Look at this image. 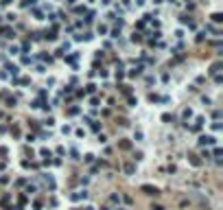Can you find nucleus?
Returning <instances> with one entry per match:
<instances>
[{
  "mask_svg": "<svg viewBox=\"0 0 223 210\" xmlns=\"http://www.w3.org/2000/svg\"><path fill=\"white\" fill-rule=\"evenodd\" d=\"M140 190L144 193V195H151V197H158V195H160V190L155 188V186H151V184H142Z\"/></svg>",
  "mask_w": 223,
  "mask_h": 210,
  "instance_id": "nucleus-1",
  "label": "nucleus"
},
{
  "mask_svg": "<svg viewBox=\"0 0 223 210\" xmlns=\"http://www.w3.org/2000/svg\"><path fill=\"white\" fill-rule=\"evenodd\" d=\"M85 197H88L85 190H75V193L70 195V199H72V201H81V199H85Z\"/></svg>",
  "mask_w": 223,
  "mask_h": 210,
  "instance_id": "nucleus-2",
  "label": "nucleus"
},
{
  "mask_svg": "<svg viewBox=\"0 0 223 210\" xmlns=\"http://www.w3.org/2000/svg\"><path fill=\"white\" fill-rule=\"evenodd\" d=\"M199 145H214V138L212 136H201L199 138Z\"/></svg>",
  "mask_w": 223,
  "mask_h": 210,
  "instance_id": "nucleus-3",
  "label": "nucleus"
},
{
  "mask_svg": "<svg viewBox=\"0 0 223 210\" xmlns=\"http://www.w3.org/2000/svg\"><path fill=\"white\" fill-rule=\"evenodd\" d=\"M188 158H190V164H193V167H201V160H199L197 156H188Z\"/></svg>",
  "mask_w": 223,
  "mask_h": 210,
  "instance_id": "nucleus-4",
  "label": "nucleus"
},
{
  "mask_svg": "<svg viewBox=\"0 0 223 210\" xmlns=\"http://www.w3.org/2000/svg\"><path fill=\"white\" fill-rule=\"evenodd\" d=\"M133 171H136L133 164H125V173H127V175H133Z\"/></svg>",
  "mask_w": 223,
  "mask_h": 210,
  "instance_id": "nucleus-5",
  "label": "nucleus"
},
{
  "mask_svg": "<svg viewBox=\"0 0 223 210\" xmlns=\"http://www.w3.org/2000/svg\"><path fill=\"white\" fill-rule=\"evenodd\" d=\"M7 70H9L11 75H18V72H20V68H18V66H11V64L7 66Z\"/></svg>",
  "mask_w": 223,
  "mask_h": 210,
  "instance_id": "nucleus-6",
  "label": "nucleus"
},
{
  "mask_svg": "<svg viewBox=\"0 0 223 210\" xmlns=\"http://www.w3.org/2000/svg\"><path fill=\"white\" fill-rule=\"evenodd\" d=\"M212 22H216V24L223 22V15H221V13H212Z\"/></svg>",
  "mask_w": 223,
  "mask_h": 210,
  "instance_id": "nucleus-7",
  "label": "nucleus"
},
{
  "mask_svg": "<svg viewBox=\"0 0 223 210\" xmlns=\"http://www.w3.org/2000/svg\"><path fill=\"white\" fill-rule=\"evenodd\" d=\"M182 116H184V118L188 120V118H190V116H193V109H190V107H186V109H184V114H182Z\"/></svg>",
  "mask_w": 223,
  "mask_h": 210,
  "instance_id": "nucleus-8",
  "label": "nucleus"
},
{
  "mask_svg": "<svg viewBox=\"0 0 223 210\" xmlns=\"http://www.w3.org/2000/svg\"><path fill=\"white\" fill-rule=\"evenodd\" d=\"M44 180H46V184L51 186V188H55V180L51 177V175H46V177H44Z\"/></svg>",
  "mask_w": 223,
  "mask_h": 210,
  "instance_id": "nucleus-9",
  "label": "nucleus"
},
{
  "mask_svg": "<svg viewBox=\"0 0 223 210\" xmlns=\"http://www.w3.org/2000/svg\"><path fill=\"white\" fill-rule=\"evenodd\" d=\"M151 210H166V208L162 206V203H153V206H151Z\"/></svg>",
  "mask_w": 223,
  "mask_h": 210,
  "instance_id": "nucleus-10",
  "label": "nucleus"
},
{
  "mask_svg": "<svg viewBox=\"0 0 223 210\" xmlns=\"http://www.w3.org/2000/svg\"><path fill=\"white\" fill-rule=\"evenodd\" d=\"M68 114H70V116H75V114H79V107H72V109H68Z\"/></svg>",
  "mask_w": 223,
  "mask_h": 210,
  "instance_id": "nucleus-11",
  "label": "nucleus"
},
{
  "mask_svg": "<svg viewBox=\"0 0 223 210\" xmlns=\"http://www.w3.org/2000/svg\"><path fill=\"white\" fill-rule=\"evenodd\" d=\"M83 160H85V162H88V164H90V162H92V160H94V156H92V153H88V156H85V158H83Z\"/></svg>",
  "mask_w": 223,
  "mask_h": 210,
  "instance_id": "nucleus-12",
  "label": "nucleus"
},
{
  "mask_svg": "<svg viewBox=\"0 0 223 210\" xmlns=\"http://www.w3.org/2000/svg\"><path fill=\"white\" fill-rule=\"evenodd\" d=\"M85 88H88V92H94V90H96V85H94V83H88Z\"/></svg>",
  "mask_w": 223,
  "mask_h": 210,
  "instance_id": "nucleus-13",
  "label": "nucleus"
},
{
  "mask_svg": "<svg viewBox=\"0 0 223 210\" xmlns=\"http://www.w3.org/2000/svg\"><path fill=\"white\" fill-rule=\"evenodd\" d=\"M9 2H13V0H2V4H9Z\"/></svg>",
  "mask_w": 223,
  "mask_h": 210,
  "instance_id": "nucleus-14",
  "label": "nucleus"
},
{
  "mask_svg": "<svg viewBox=\"0 0 223 210\" xmlns=\"http://www.w3.org/2000/svg\"><path fill=\"white\" fill-rule=\"evenodd\" d=\"M118 210H122V208H118Z\"/></svg>",
  "mask_w": 223,
  "mask_h": 210,
  "instance_id": "nucleus-15",
  "label": "nucleus"
}]
</instances>
